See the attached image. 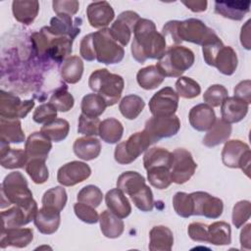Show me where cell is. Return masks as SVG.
Returning a JSON list of instances; mask_svg holds the SVG:
<instances>
[{"mask_svg":"<svg viewBox=\"0 0 251 251\" xmlns=\"http://www.w3.org/2000/svg\"><path fill=\"white\" fill-rule=\"evenodd\" d=\"M133 39L131 43L132 57L143 64L147 59L160 60L167 48V42L156 29L154 22L147 19H139L133 29Z\"/></svg>","mask_w":251,"mask_h":251,"instance_id":"6da1fadb","label":"cell"},{"mask_svg":"<svg viewBox=\"0 0 251 251\" xmlns=\"http://www.w3.org/2000/svg\"><path fill=\"white\" fill-rule=\"evenodd\" d=\"M31 41L38 56H47L56 62H61L72 53L73 41L69 36H59L51 33L47 26L34 32Z\"/></svg>","mask_w":251,"mask_h":251,"instance_id":"7a4b0ae2","label":"cell"},{"mask_svg":"<svg viewBox=\"0 0 251 251\" xmlns=\"http://www.w3.org/2000/svg\"><path fill=\"white\" fill-rule=\"evenodd\" d=\"M88 85L104 98L107 106H113L120 100L125 82L121 75L112 74L107 69H99L90 75Z\"/></svg>","mask_w":251,"mask_h":251,"instance_id":"3957f363","label":"cell"},{"mask_svg":"<svg viewBox=\"0 0 251 251\" xmlns=\"http://www.w3.org/2000/svg\"><path fill=\"white\" fill-rule=\"evenodd\" d=\"M194 63V53L184 46L172 45L156 67L165 77H178Z\"/></svg>","mask_w":251,"mask_h":251,"instance_id":"277c9868","label":"cell"},{"mask_svg":"<svg viewBox=\"0 0 251 251\" xmlns=\"http://www.w3.org/2000/svg\"><path fill=\"white\" fill-rule=\"evenodd\" d=\"M1 195L7 199L8 205L15 204L27 208L36 204L25 177L20 172H12L5 176L1 185Z\"/></svg>","mask_w":251,"mask_h":251,"instance_id":"5b68a950","label":"cell"},{"mask_svg":"<svg viewBox=\"0 0 251 251\" xmlns=\"http://www.w3.org/2000/svg\"><path fill=\"white\" fill-rule=\"evenodd\" d=\"M93 45L96 60L99 63L106 65L117 64L124 58V48L113 37L110 28L105 27L93 32Z\"/></svg>","mask_w":251,"mask_h":251,"instance_id":"8992f818","label":"cell"},{"mask_svg":"<svg viewBox=\"0 0 251 251\" xmlns=\"http://www.w3.org/2000/svg\"><path fill=\"white\" fill-rule=\"evenodd\" d=\"M151 140L147 133L138 131L131 134L126 141L120 142L114 152L116 162L122 165L132 163L137 159L151 144Z\"/></svg>","mask_w":251,"mask_h":251,"instance_id":"52a82bcc","label":"cell"},{"mask_svg":"<svg viewBox=\"0 0 251 251\" xmlns=\"http://www.w3.org/2000/svg\"><path fill=\"white\" fill-rule=\"evenodd\" d=\"M250 147L245 142L232 139L226 142L222 151V160L225 166L232 169H241L249 176L250 172Z\"/></svg>","mask_w":251,"mask_h":251,"instance_id":"ba28073f","label":"cell"},{"mask_svg":"<svg viewBox=\"0 0 251 251\" xmlns=\"http://www.w3.org/2000/svg\"><path fill=\"white\" fill-rule=\"evenodd\" d=\"M180 128V121L177 116L152 117L146 121L144 131L149 136L152 143L163 138L176 135Z\"/></svg>","mask_w":251,"mask_h":251,"instance_id":"9c48e42d","label":"cell"},{"mask_svg":"<svg viewBox=\"0 0 251 251\" xmlns=\"http://www.w3.org/2000/svg\"><path fill=\"white\" fill-rule=\"evenodd\" d=\"M172 154V181L176 184H182L189 180L194 175L197 164L194 162L191 153L184 148H177L174 150Z\"/></svg>","mask_w":251,"mask_h":251,"instance_id":"30bf717a","label":"cell"},{"mask_svg":"<svg viewBox=\"0 0 251 251\" xmlns=\"http://www.w3.org/2000/svg\"><path fill=\"white\" fill-rule=\"evenodd\" d=\"M215 31L209 28L203 22L197 19H188L185 21H178L176 33L178 40L192 42L198 45H203L204 42Z\"/></svg>","mask_w":251,"mask_h":251,"instance_id":"8fae6325","label":"cell"},{"mask_svg":"<svg viewBox=\"0 0 251 251\" xmlns=\"http://www.w3.org/2000/svg\"><path fill=\"white\" fill-rule=\"evenodd\" d=\"M178 95L170 86L157 91L149 101V110L154 117L173 116L177 110Z\"/></svg>","mask_w":251,"mask_h":251,"instance_id":"7c38bea8","label":"cell"},{"mask_svg":"<svg viewBox=\"0 0 251 251\" xmlns=\"http://www.w3.org/2000/svg\"><path fill=\"white\" fill-rule=\"evenodd\" d=\"M33 107V100L22 101L10 92L4 90L0 92V116L2 118L9 120L25 118Z\"/></svg>","mask_w":251,"mask_h":251,"instance_id":"4fadbf2b","label":"cell"},{"mask_svg":"<svg viewBox=\"0 0 251 251\" xmlns=\"http://www.w3.org/2000/svg\"><path fill=\"white\" fill-rule=\"evenodd\" d=\"M193 200V216H204L209 219H218L224 210L223 201L203 191L190 193Z\"/></svg>","mask_w":251,"mask_h":251,"instance_id":"5bb4252c","label":"cell"},{"mask_svg":"<svg viewBox=\"0 0 251 251\" xmlns=\"http://www.w3.org/2000/svg\"><path fill=\"white\" fill-rule=\"evenodd\" d=\"M90 175L91 169L86 163L72 161L58 170L57 180L64 186H74L87 179Z\"/></svg>","mask_w":251,"mask_h":251,"instance_id":"9a60e30c","label":"cell"},{"mask_svg":"<svg viewBox=\"0 0 251 251\" xmlns=\"http://www.w3.org/2000/svg\"><path fill=\"white\" fill-rule=\"evenodd\" d=\"M139 16L133 11H125L121 13L117 20L112 24L110 31L113 37L122 45L126 46L130 40L131 33L135 25L139 21Z\"/></svg>","mask_w":251,"mask_h":251,"instance_id":"2e32d148","label":"cell"},{"mask_svg":"<svg viewBox=\"0 0 251 251\" xmlns=\"http://www.w3.org/2000/svg\"><path fill=\"white\" fill-rule=\"evenodd\" d=\"M38 211L37 204H34L30 207L25 208L21 206H15L7 211H3L1 213L2 217V228L9 227H19L25 225H27L32 220Z\"/></svg>","mask_w":251,"mask_h":251,"instance_id":"e0dca14e","label":"cell"},{"mask_svg":"<svg viewBox=\"0 0 251 251\" xmlns=\"http://www.w3.org/2000/svg\"><path fill=\"white\" fill-rule=\"evenodd\" d=\"M86 16L92 27L105 28L113 21L115 12L107 1H96L87 6Z\"/></svg>","mask_w":251,"mask_h":251,"instance_id":"ac0fdd59","label":"cell"},{"mask_svg":"<svg viewBox=\"0 0 251 251\" xmlns=\"http://www.w3.org/2000/svg\"><path fill=\"white\" fill-rule=\"evenodd\" d=\"M188 120L194 129L206 131L213 126L217 119L213 108L206 103H202L191 108L188 114Z\"/></svg>","mask_w":251,"mask_h":251,"instance_id":"d6986e66","label":"cell"},{"mask_svg":"<svg viewBox=\"0 0 251 251\" xmlns=\"http://www.w3.org/2000/svg\"><path fill=\"white\" fill-rule=\"evenodd\" d=\"M33 239V231L27 227H9L2 228L1 248L13 246L16 248L26 247Z\"/></svg>","mask_w":251,"mask_h":251,"instance_id":"ffe728a7","label":"cell"},{"mask_svg":"<svg viewBox=\"0 0 251 251\" xmlns=\"http://www.w3.org/2000/svg\"><path fill=\"white\" fill-rule=\"evenodd\" d=\"M51 148V140L41 131L31 133L27 137L25 145V151L28 160L35 158L46 160Z\"/></svg>","mask_w":251,"mask_h":251,"instance_id":"44dd1931","label":"cell"},{"mask_svg":"<svg viewBox=\"0 0 251 251\" xmlns=\"http://www.w3.org/2000/svg\"><path fill=\"white\" fill-rule=\"evenodd\" d=\"M248 109L249 104L245 101L235 96L226 97L221 104L222 119L228 124L238 123L245 118Z\"/></svg>","mask_w":251,"mask_h":251,"instance_id":"7402d4cb","label":"cell"},{"mask_svg":"<svg viewBox=\"0 0 251 251\" xmlns=\"http://www.w3.org/2000/svg\"><path fill=\"white\" fill-rule=\"evenodd\" d=\"M33 222L39 232L43 234H52L57 231L60 226V212L42 206V208L37 211Z\"/></svg>","mask_w":251,"mask_h":251,"instance_id":"603a6c76","label":"cell"},{"mask_svg":"<svg viewBox=\"0 0 251 251\" xmlns=\"http://www.w3.org/2000/svg\"><path fill=\"white\" fill-rule=\"evenodd\" d=\"M250 1H216L215 12L224 18L241 21L250 10Z\"/></svg>","mask_w":251,"mask_h":251,"instance_id":"cb8c5ba5","label":"cell"},{"mask_svg":"<svg viewBox=\"0 0 251 251\" xmlns=\"http://www.w3.org/2000/svg\"><path fill=\"white\" fill-rule=\"evenodd\" d=\"M106 205L113 214L121 219H125L131 213V206L125 193L117 188L109 190L105 195Z\"/></svg>","mask_w":251,"mask_h":251,"instance_id":"d4e9b609","label":"cell"},{"mask_svg":"<svg viewBox=\"0 0 251 251\" xmlns=\"http://www.w3.org/2000/svg\"><path fill=\"white\" fill-rule=\"evenodd\" d=\"M74 153L81 160L90 161L97 158L101 152V143L99 139L92 136L78 137L73 145Z\"/></svg>","mask_w":251,"mask_h":251,"instance_id":"484cf974","label":"cell"},{"mask_svg":"<svg viewBox=\"0 0 251 251\" xmlns=\"http://www.w3.org/2000/svg\"><path fill=\"white\" fill-rule=\"evenodd\" d=\"M149 250L170 251L174 244L172 230L165 226H153L149 232Z\"/></svg>","mask_w":251,"mask_h":251,"instance_id":"4316f807","label":"cell"},{"mask_svg":"<svg viewBox=\"0 0 251 251\" xmlns=\"http://www.w3.org/2000/svg\"><path fill=\"white\" fill-rule=\"evenodd\" d=\"M48 30L59 36H69L75 39L79 33V27L72 20V17L66 14H59L52 18L50 25L47 26Z\"/></svg>","mask_w":251,"mask_h":251,"instance_id":"83f0119b","label":"cell"},{"mask_svg":"<svg viewBox=\"0 0 251 251\" xmlns=\"http://www.w3.org/2000/svg\"><path fill=\"white\" fill-rule=\"evenodd\" d=\"M231 133L230 124L223 119L216 120L213 126L208 130L203 138V144L207 147H215L226 142Z\"/></svg>","mask_w":251,"mask_h":251,"instance_id":"f1b7e54d","label":"cell"},{"mask_svg":"<svg viewBox=\"0 0 251 251\" xmlns=\"http://www.w3.org/2000/svg\"><path fill=\"white\" fill-rule=\"evenodd\" d=\"M237 55L230 46H223L217 53L213 67H216L222 74L231 75L237 68Z\"/></svg>","mask_w":251,"mask_h":251,"instance_id":"f546056e","label":"cell"},{"mask_svg":"<svg viewBox=\"0 0 251 251\" xmlns=\"http://www.w3.org/2000/svg\"><path fill=\"white\" fill-rule=\"evenodd\" d=\"M99 223L103 235L108 238H117L124 232V222L111 211H103L99 216Z\"/></svg>","mask_w":251,"mask_h":251,"instance_id":"4dcf8cb0","label":"cell"},{"mask_svg":"<svg viewBox=\"0 0 251 251\" xmlns=\"http://www.w3.org/2000/svg\"><path fill=\"white\" fill-rule=\"evenodd\" d=\"M12 11L15 19L25 25H30L39 11L38 1H13Z\"/></svg>","mask_w":251,"mask_h":251,"instance_id":"1f68e13d","label":"cell"},{"mask_svg":"<svg viewBox=\"0 0 251 251\" xmlns=\"http://www.w3.org/2000/svg\"><path fill=\"white\" fill-rule=\"evenodd\" d=\"M172 161V152L161 147H153L148 149L143 157V165L146 171L156 167H166L171 170Z\"/></svg>","mask_w":251,"mask_h":251,"instance_id":"d6a6232c","label":"cell"},{"mask_svg":"<svg viewBox=\"0 0 251 251\" xmlns=\"http://www.w3.org/2000/svg\"><path fill=\"white\" fill-rule=\"evenodd\" d=\"M0 139L8 143H21L25 141V133L22 129V124L20 120H9L1 118Z\"/></svg>","mask_w":251,"mask_h":251,"instance_id":"836d02e7","label":"cell"},{"mask_svg":"<svg viewBox=\"0 0 251 251\" xmlns=\"http://www.w3.org/2000/svg\"><path fill=\"white\" fill-rule=\"evenodd\" d=\"M61 76L67 83L78 82L83 74V63L78 56L68 57L61 67Z\"/></svg>","mask_w":251,"mask_h":251,"instance_id":"e575fe53","label":"cell"},{"mask_svg":"<svg viewBox=\"0 0 251 251\" xmlns=\"http://www.w3.org/2000/svg\"><path fill=\"white\" fill-rule=\"evenodd\" d=\"M124 133L122 123L115 118L105 119L99 126V136L106 143L114 144L121 140Z\"/></svg>","mask_w":251,"mask_h":251,"instance_id":"d590c367","label":"cell"},{"mask_svg":"<svg viewBox=\"0 0 251 251\" xmlns=\"http://www.w3.org/2000/svg\"><path fill=\"white\" fill-rule=\"evenodd\" d=\"M165 79V76L156 66H148L140 69L136 75V80L139 86L146 90L157 88Z\"/></svg>","mask_w":251,"mask_h":251,"instance_id":"8d00e7d4","label":"cell"},{"mask_svg":"<svg viewBox=\"0 0 251 251\" xmlns=\"http://www.w3.org/2000/svg\"><path fill=\"white\" fill-rule=\"evenodd\" d=\"M145 178L137 172L127 171L120 175L117 180V187L129 196L145 185Z\"/></svg>","mask_w":251,"mask_h":251,"instance_id":"74e56055","label":"cell"},{"mask_svg":"<svg viewBox=\"0 0 251 251\" xmlns=\"http://www.w3.org/2000/svg\"><path fill=\"white\" fill-rule=\"evenodd\" d=\"M208 242L214 245L230 244V226L226 222H215L208 226Z\"/></svg>","mask_w":251,"mask_h":251,"instance_id":"f35d334b","label":"cell"},{"mask_svg":"<svg viewBox=\"0 0 251 251\" xmlns=\"http://www.w3.org/2000/svg\"><path fill=\"white\" fill-rule=\"evenodd\" d=\"M145 107L144 100L135 94H129L125 96L119 105L121 114L127 120L136 119Z\"/></svg>","mask_w":251,"mask_h":251,"instance_id":"ab89813d","label":"cell"},{"mask_svg":"<svg viewBox=\"0 0 251 251\" xmlns=\"http://www.w3.org/2000/svg\"><path fill=\"white\" fill-rule=\"evenodd\" d=\"M70 130L69 122L64 119H54L42 126L41 132L51 141L60 142L64 140Z\"/></svg>","mask_w":251,"mask_h":251,"instance_id":"60d3db41","label":"cell"},{"mask_svg":"<svg viewBox=\"0 0 251 251\" xmlns=\"http://www.w3.org/2000/svg\"><path fill=\"white\" fill-rule=\"evenodd\" d=\"M106 107V101L97 93L86 94L82 98L80 106L81 114L91 118H98L104 113Z\"/></svg>","mask_w":251,"mask_h":251,"instance_id":"b9f144b4","label":"cell"},{"mask_svg":"<svg viewBox=\"0 0 251 251\" xmlns=\"http://www.w3.org/2000/svg\"><path fill=\"white\" fill-rule=\"evenodd\" d=\"M67 192L63 186L48 189L42 196V206L61 212L67 203Z\"/></svg>","mask_w":251,"mask_h":251,"instance_id":"7bdbcfd3","label":"cell"},{"mask_svg":"<svg viewBox=\"0 0 251 251\" xmlns=\"http://www.w3.org/2000/svg\"><path fill=\"white\" fill-rule=\"evenodd\" d=\"M0 164L5 169H19L26 165L28 158L25 150L9 148L5 153L0 155Z\"/></svg>","mask_w":251,"mask_h":251,"instance_id":"ee69618b","label":"cell"},{"mask_svg":"<svg viewBox=\"0 0 251 251\" xmlns=\"http://www.w3.org/2000/svg\"><path fill=\"white\" fill-rule=\"evenodd\" d=\"M43 159H29L25 165V171L36 184L44 183L49 177L48 168Z\"/></svg>","mask_w":251,"mask_h":251,"instance_id":"f6af8a7d","label":"cell"},{"mask_svg":"<svg viewBox=\"0 0 251 251\" xmlns=\"http://www.w3.org/2000/svg\"><path fill=\"white\" fill-rule=\"evenodd\" d=\"M147 178L149 183L157 189H166L173 182L171 170L166 167H156L147 170Z\"/></svg>","mask_w":251,"mask_h":251,"instance_id":"bcb514c9","label":"cell"},{"mask_svg":"<svg viewBox=\"0 0 251 251\" xmlns=\"http://www.w3.org/2000/svg\"><path fill=\"white\" fill-rule=\"evenodd\" d=\"M176 94L185 99L197 97L201 92V87L197 81L187 76H179L176 81Z\"/></svg>","mask_w":251,"mask_h":251,"instance_id":"7dc6e473","label":"cell"},{"mask_svg":"<svg viewBox=\"0 0 251 251\" xmlns=\"http://www.w3.org/2000/svg\"><path fill=\"white\" fill-rule=\"evenodd\" d=\"M57 111L60 112H68L70 111L75 104V99L73 95L68 91L67 87L61 86L54 91L49 101Z\"/></svg>","mask_w":251,"mask_h":251,"instance_id":"c3c4849f","label":"cell"},{"mask_svg":"<svg viewBox=\"0 0 251 251\" xmlns=\"http://www.w3.org/2000/svg\"><path fill=\"white\" fill-rule=\"evenodd\" d=\"M133 204L142 212H151L154 207V199L151 188L148 185H144L136 192L130 195Z\"/></svg>","mask_w":251,"mask_h":251,"instance_id":"681fc988","label":"cell"},{"mask_svg":"<svg viewBox=\"0 0 251 251\" xmlns=\"http://www.w3.org/2000/svg\"><path fill=\"white\" fill-rule=\"evenodd\" d=\"M173 206L176 213L182 218L193 216V200L190 194L176 192L173 197Z\"/></svg>","mask_w":251,"mask_h":251,"instance_id":"f907efd6","label":"cell"},{"mask_svg":"<svg viewBox=\"0 0 251 251\" xmlns=\"http://www.w3.org/2000/svg\"><path fill=\"white\" fill-rule=\"evenodd\" d=\"M103 200V193L99 187L89 184L82 187L77 193V201L90 205L94 208L98 207Z\"/></svg>","mask_w":251,"mask_h":251,"instance_id":"816d5d0a","label":"cell"},{"mask_svg":"<svg viewBox=\"0 0 251 251\" xmlns=\"http://www.w3.org/2000/svg\"><path fill=\"white\" fill-rule=\"evenodd\" d=\"M227 89L221 84H213L207 88L203 94V100L206 104L213 107H219L227 97Z\"/></svg>","mask_w":251,"mask_h":251,"instance_id":"f5cc1de1","label":"cell"},{"mask_svg":"<svg viewBox=\"0 0 251 251\" xmlns=\"http://www.w3.org/2000/svg\"><path fill=\"white\" fill-rule=\"evenodd\" d=\"M251 203L248 200L238 201L232 209V224L236 228L241 227L250 218Z\"/></svg>","mask_w":251,"mask_h":251,"instance_id":"db71d44e","label":"cell"},{"mask_svg":"<svg viewBox=\"0 0 251 251\" xmlns=\"http://www.w3.org/2000/svg\"><path fill=\"white\" fill-rule=\"evenodd\" d=\"M99 118H91L80 114L78 118V126L77 131L78 133L84 134L86 136H95L99 134V126H100Z\"/></svg>","mask_w":251,"mask_h":251,"instance_id":"11a10c76","label":"cell"},{"mask_svg":"<svg viewBox=\"0 0 251 251\" xmlns=\"http://www.w3.org/2000/svg\"><path fill=\"white\" fill-rule=\"evenodd\" d=\"M74 211L75 216L82 222L86 223V224H96L99 221V215L96 212L95 208L81 203V202H77L74 205Z\"/></svg>","mask_w":251,"mask_h":251,"instance_id":"9f6ffc18","label":"cell"},{"mask_svg":"<svg viewBox=\"0 0 251 251\" xmlns=\"http://www.w3.org/2000/svg\"><path fill=\"white\" fill-rule=\"evenodd\" d=\"M57 117V109L50 102L38 106L33 115L32 119L37 124H46Z\"/></svg>","mask_w":251,"mask_h":251,"instance_id":"6f0895ef","label":"cell"},{"mask_svg":"<svg viewBox=\"0 0 251 251\" xmlns=\"http://www.w3.org/2000/svg\"><path fill=\"white\" fill-rule=\"evenodd\" d=\"M187 232L193 241L208 242V226L202 223H191Z\"/></svg>","mask_w":251,"mask_h":251,"instance_id":"680465c9","label":"cell"},{"mask_svg":"<svg viewBox=\"0 0 251 251\" xmlns=\"http://www.w3.org/2000/svg\"><path fill=\"white\" fill-rule=\"evenodd\" d=\"M53 11L59 15V14H66L69 16L75 15L76 12L79 9V3L75 0L71 1H53Z\"/></svg>","mask_w":251,"mask_h":251,"instance_id":"91938a15","label":"cell"},{"mask_svg":"<svg viewBox=\"0 0 251 251\" xmlns=\"http://www.w3.org/2000/svg\"><path fill=\"white\" fill-rule=\"evenodd\" d=\"M79 53L81 57L86 61L90 62L96 59L94 45H93V33H89L83 36V38L80 41Z\"/></svg>","mask_w":251,"mask_h":251,"instance_id":"94428289","label":"cell"},{"mask_svg":"<svg viewBox=\"0 0 251 251\" xmlns=\"http://www.w3.org/2000/svg\"><path fill=\"white\" fill-rule=\"evenodd\" d=\"M234 96L250 104L251 102V81L249 79L240 81L234 87Z\"/></svg>","mask_w":251,"mask_h":251,"instance_id":"6125c7cd","label":"cell"},{"mask_svg":"<svg viewBox=\"0 0 251 251\" xmlns=\"http://www.w3.org/2000/svg\"><path fill=\"white\" fill-rule=\"evenodd\" d=\"M183 5H185L189 10H191L192 12L195 13H199V12H204L207 9V1H203V0H196V1H183L182 2Z\"/></svg>","mask_w":251,"mask_h":251,"instance_id":"be15d7a7","label":"cell"},{"mask_svg":"<svg viewBox=\"0 0 251 251\" xmlns=\"http://www.w3.org/2000/svg\"><path fill=\"white\" fill-rule=\"evenodd\" d=\"M250 20H248L245 25L241 27L240 41L243 47L247 50L250 49Z\"/></svg>","mask_w":251,"mask_h":251,"instance_id":"e7e4bbea","label":"cell"},{"mask_svg":"<svg viewBox=\"0 0 251 251\" xmlns=\"http://www.w3.org/2000/svg\"><path fill=\"white\" fill-rule=\"evenodd\" d=\"M250 227L251 225L247 224L240 232L241 249H250Z\"/></svg>","mask_w":251,"mask_h":251,"instance_id":"03108f58","label":"cell"}]
</instances>
